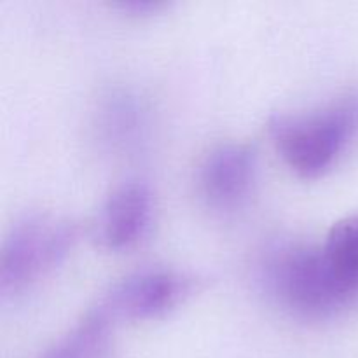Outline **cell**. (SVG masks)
Instances as JSON below:
<instances>
[{
	"label": "cell",
	"instance_id": "1",
	"mask_svg": "<svg viewBox=\"0 0 358 358\" xmlns=\"http://www.w3.org/2000/svg\"><path fill=\"white\" fill-rule=\"evenodd\" d=\"M261 280L280 306L308 320L334 317L358 297L357 290L332 271L322 245L275 247L262 261Z\"/></svg>",
	"mask_w": 358,
	"mask_h": 358
},
{
	"label": "cell",
	"instance_id": "2",
	"mask_svg": "<svg viewBox=\"0 0 358 358\" xmlns=\"http://www.w3.org/2000/svg\"><path fill=\"white\" fill-rule=\"evenodd\" d=\"M280 156L304 178L324 175L358 133V93L338 98L306 114H282L269 121Z\"/></svg>",
	"mask_w": 358,
	"mask_h": 358
},
{
	"label": "cell",
	"instance_id": "3",
	"mask_svg": "<svg viewBox=\"0 0 358 358\" xmlns=\"http://www.w3.org/2000/svg\"><path fill=\"white\" fill-rule=\"evenodd\" d=\"M76 226L51 213H31L13 224L0 250V294L17 296L69 255Z\"/></svg>",
	"mask_w": 358,
	"mask_h": 358
},
{
	"label": "cell",
	"instance_id": "4",
	"mask_svg": "<svg viewBox=\"0 0 358 358\" xmlns=\"http://www.w3.org/2000/svg\"><path fill=\"white\" fill-rule=\"evenodd\" d=\"M194 280L171 269H145L112 289L101 310L114 318L149 320L173 310L191 296Z\"/></svg>",
	"mask_w": 358,
	"mask_h": 358
},
{
	"label": "cell",
	"instance_id": "5",
	"mask_svg": "<svg viewBox=\"0 0 358 358\" xmlns=\"http://www.w3.org/2000/svg\"><path fill=\"white\" fill-rule=\"evenodd\" d=\"M154 215V196L149 185L131 180L108 194L94 220L93 236L101 248L126 250L149 231Z\"/></svg>",
	"mask_w": 358,
	"mask_h": 358
},
{
	"label": "cell",
	"instance_id": "6",
	"mask_svg": "<svg viewBox=\"0 0 358 358\" xmlns=\"http://www.w3.org/2000/svg\"><path fill=\"white\" fill-rule=\"evenodd\" d=\"M257 177V154L245 143H224L210 150L198 173V187L212 208L231 210L250 194Z\"/></svg>",
	"mask_w": 358,
	"mask_h": 358
},
{
	"label": "cell",
	"instance_id": "7",
	"mask_svg": "<svg viewBox=\"0 0 358 358\" xmlns=\"http://www.w3.org/2000/svg\"><path fill=\"white\" fill-rule=\"evenodd\" d=\"M110 341V317L103 310L84 318L38 358H105Z\"/></svg>",
	"mask_w": 358,
	"mask_h": 358
},
{
	"label": "cell",
	"instance_id": "8",
	"mask_svg": "<svg viewBox=\"0 0 358 358\" xmlns=\"http://www.w3.org/2000/svg\"><path fill=\"white\" fill-rule=\"evenodd\" d=\"M322 250L332 271L358 292V213L332 224Z\"/></svg>",
	"mask_w": 358,
	"mask_h": 358
},
{
	"label": "cell",
	"instance_id": "9",
	"mask_svg": "<svg viewBox=\"0 0 358 358\" xmlns=\"http://www.w3.org/2000/svg\"><path fill=\"white\" fill-rule=\"evenodd\" d=\"M142 108L128 94H117L103 108L105 133L114 142H131L142 128Z\"/></svg>",
	"mask_w": 358,
	"mask_h": 358
}]
</instances>
